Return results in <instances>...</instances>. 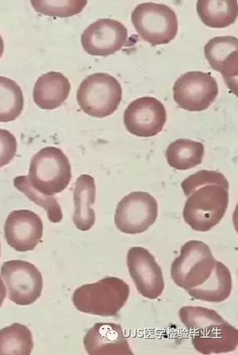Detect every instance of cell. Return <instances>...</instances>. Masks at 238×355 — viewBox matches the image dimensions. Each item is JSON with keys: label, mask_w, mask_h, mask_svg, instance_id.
Here are the masks:
<instances>
[{"label": "cell", "mask_w": 238, "mask_h": 355, "mask_svg": "<svg viewBox=\"0 0 238 355\" xmlns=\"http://www.w3.org/2000/svg\"><path fill=\"white\" fill-rule=\"evenodd\" d=\"M71 85L68 79L59 72H49L40 76L33 88V101L44 110L60 107L68 97Z\"/></svg>", "instance_id": "cell-16"}, {"label": "cell", "mask_w": 238, "mask_h": 355, "mask_svg": "<svg viewBox=\"0 0 238 355\" xmlns=\"http://www.w3.org/2000/svg\"><path fill=\"white\" fill-rule=\"evenodd\" d=\"M17 149L15 137L7 130L0 128V168L10 164Z\"/></svg>", "instance_id": "cell-28"}, {"label": "cell", "mask_w": 238, "mask_h": 355, "mask_svg": "<svg viewBox=\"0 0 238 355\" xmlns=\"http://www.w3.org/2000/svg\"><path fill=\"white\" fill-rule=\"evenodd\" d=\"M158 217V203L147 192L135 191L118 204L114 223L120 232L143 234L152 226Z\"/></svg>", "instance_id": "cell-7"}, {"label": "cell", "mask_w": 238, "mask_h": 355, "mask_svg": "<svg viewBox=\"0 0 238 355\" xmlns=\"http://www.w3.org/2000/svg\"><path fill=\"white\" fill-rule=\"evenodd\" d=\"M210 67L222 74L228 87L237 94L238 76V40L232 35L210 40L205 46Z\"/></svg>", "instance_id": "cell-14"}, {"label": "cell", "mask_w": 238, "mask_h": 355, "mask_svg": "<svg viewBox=\"0 0 238 355\" xmlns=\"http://www.w3.org/2000/svg\"><path fill=\"white\" fill-rule=\"evenodd\" d=\"M81 41L88 55L107 57L127 46L128 31L118 21L102 19L88 26L82 35Z\"/></svg>", "instance_id": "cell-12"}, {"label": "cell", "mask_w": 238, "mask_h": 355, "mask_svg": "<svg viewBox=\"0 0 238 355\" xmlns=\"http://www.w3.org/2000/svg\"><path fill=\"white\" fill-rule=\"evenodd\" d=\"M228 202V190L217 184L202 186L188 197L183 219L196 232H208L223 218Z\"/></svg>", "instance_id": "cell-2"}, {"label": "cell", "mask_w": 238, "mask_h": 355, "mask_svg": "<svg viewBox=\"0 0 238 355\" xmlns=\"http://www.w3.org/2000/svg\"><path fill=\"white\" fill-rule=\"evenodd\" d=\"M131 20L140 37L154 46L170 43L178 32L177 15L163 4H140L132 12Z\"/></svg>", "instance_id": "cell-6"}, {"label": "cell", "mask_w": 238, "mask_h": 355, "mask_svg": "<svg viewBox=\"0 0 238 355\" xmlns=\"http://www.w3.org/2000/svg\"><path fill=\"white\" fill-rule=\"evenodd\" d=\"M179 317L192 334L206 332L226 322L216 311L201 306H183L179 311Z\"/></svg>", "instance_id": "cell-24"}, {"label": "cell", "mask_w": 238, "mask_h": 355, "mask_svg": "<svg viewBox=\"0 0 238 355\" xmlns=\"http://www.w3.org/2000/svg\"><path fill=\"white\" fill-rule=\"evenodd\" d=\"M232 278L230 270L222 262L216 261L214 269L210 277L199 287L187 291L194 299L222 303L231 295Z\"/></svg>", "instance_id": "cell-19"}, {"label": "cell", "mask_w": 238, "mask_h": 355, "mask_svg": "<svg viewBox=\"0 0 238 355\" xmlns=\"http://www.w3.org/2000/svg\"><path fill=\"white\" fill-rule=\"evenodd\" d=\"M205 155V146L199 141L179 139L167 147V163L175 170L187 171L201 164Z\"/></svg>", "instance_id": "cell-21"}, {"label": "cell", "mask_w": 238, "mask_h": 355, "mask_svg": "<svg viewBox=\"0 0 238 355\" xmlns=\"http://www.w3.org/2000/svg\"><path fill=\"white\" fill-rule=\"evenodd\" d=\"M24 97L14 80L0 76V122L16 120L23 112Z\"/></svg>", "instance_id": "cell-23"}, {"label": "cell", "mask_w": 238, "mask_h": 355, "mask_svg": "<svg viewBox=\"0 0 238 355\" xmlns=\"http://www.w3.org/2000/svg\"><path fill=\"white\" fill-rule=\"evenodd\" d=\"M208 184H217L227 190L229 189V183L224 175L209 171H200L190 175L183 181L181 188L184 194L189 197L192 192Z\"/></svg>", "instance_id": "cell-27"}, {"label": "cell", "mask_w": 238, "mask_h": 355, "mask_svg": "<svg viewBox=\"0 0 238 355\" xmlns=\"http://www.w3.org/2000/svg\"><path fill=\"white\" fill-rule=\"evenodd\" d=\"M90 355H134L120 324L96 323L84 337Z\"/></svg>", "instance_id": "cell-15"}, {"label": "cell", "mask_w": 238, "mask_h": 355, "mask_svg": "<svg viewBox=\"0 0 238 355\" xmlns=\"http://www.w3.org/2000/svg\"><path fill=\"white\" fill-rule=\"evenodd\" d=\"M197 12L201 21L209 28H226L237 19V2L236 0H199Z\"/></svg>", "instance_id": "cell-20"}, {"label": "cell", "mask_w": 238, "mask_h": 355, "mask_svg": "<svg viewBox=\"0 0 238 355\" xmlns=\"http://www.w3.org/2000/svg\"><path fill=\"white\" fill-rule=\"evenodd\" d=\"M44 226L34 211L15 210L8 215L4 226L7 243L19 252L35 250L42 241Z\"/></svg>", "instance_id": "cell-13"}, {"label": "cell", "mask_w": 238, "mask_h": 355, "mask_svg": "<svg viewBox=\"0 0 238 355\" xmlns=\"http://www.w3.org/2000/svg\"><path fill=\"white\" fill-rule=\"evenodd\" d=\"M1 277L8 298L15 304L29 306L41 297L43 278L36 266L20 260L6 261L2 266Z\"/></svg>", "instance_id": "cell-8"}, {"label": "cell", "mask_w": 238, "mask_h": 355, "mask_svg": "<svg viewBox=\"0 0 238 355\" xmlns=\"http://www.w3.org/2000/svg\"><path fill=\"white\" fill-rule=\"evenodd\" d=\"M28 179L35 189L54 196L63 192L71 182V164L61 149L43 148L31 159Z\"/></svg>", "instance_id": "cell-3"}, {"label": "cell", "mask_w": 238, "mask_h": 355, "mask_svg": "<svg viewBox=\"0 0 238 355\" xmlns=\"http://www.w3.org/2000/svg\"><path fill=\"white\" fill-rule=\"evenodd\" d=\"M122 87L108 73L87 76L79 86L77 101L81 109L91 117L103 119L116 112L122 101Z\"/></svg>", "instance_id": "cell-4"}, {"label": "cell", "mask_w": 238, "mask_h": 355, "mask_svg": "<svg viewBox=\"0 0 238 355\" xmlns=\"http://www.w3.org/2000/svg\"><path fill=\"white\" fill-rule=\"evenodd\" d=\"M174 100L188 112H202L212 105L219 94L216 79L210 73L193 71L182 75L173 87Z\"/></svg>", "instance_id": "cell-9"}, {"label": "cell", "mask_w": 238, "mask_h": 355, "mask_svg": "<svg viewBox=\"0 0 238 355\" xmlns=\"http://www.w3.org/2000/svg\"><path fill=\"white\" fill-rule=\"evenodd\" d=\"M212 252L205 243H185L171 266V277L179 288L188 291L200 286L210 277L216 264Z\"/></svg>", "instance_id": "cell-5"}, {"label": "cell", "mask_w": 238, "mask_h": 355, "mask_svg": "<svg viewBox=\"0 0 238 355\" xmlns=\"http://www.w3.org/2000/svg\"><path fill=\"white\" fill-rule=\"evenodd\" d=\"M6 297V288L1 278H0V308H1Z\"/></svg>", "instance_id": "cell-29"}, {"label": "cell", "mask_w": 238, "mask_h": 355, "mask_svg": "<svg viewBox=\"0 0 238 355\" xmlns=\"http://www.w3.org/2000/svg\"><path fill=\"white\" fill-rule=\"evenodd\" d=\"M130 288L125 281L113 277L77 288L73 303L79 312L102 317L116 316L125 306Z\"/></svg>", "instance_id": "cell-1"}, {"label": "cell", "mask_w": 238, "mask_h": 355, "mask_svg": "<svg viewBox=\"0 0 238 355\" xmlns=\"http://www.w3.org/2000/svg\"><path fill=\"white\" fill-rule=\"evenodd\" d=\"M192 343L201 354L232 352L237 348L238 331L237 328L226 322L206 332L192 334Z\"/></svg>", "instance_id": "cell-17"}, {"label": "cell", "mask_w": 238, "mask_h": 355, "mask_svg": "<svg viewBox=\"0 0 238 355\" xmlns=\"http://www.w3.org/2000/svg\"><path fill=\"white\" fill-rule=\"evenodd\" d=\"M14 186L30 200L45 209L48 218L52 223H60L63 219V211L57 200L51 195L44 194L32 187L28 175H20L14 180Z\"/></svg>", "instance_id": "cell-25"}, {"label": "cell", "mask_w": 238, "mask_h": 355, "mask_svg": "<svg viewBox=\"0 0 238 355\" xmlns=\"http://www.w3.org/2000/svg\"><path fill=\"white\" fill-rule=\"evenodd\" d=\"M33 334L19 323L0 330V355H30L33 349Z\"/></svg>", "instance_id": "cell-22"}, {"label": "cell", "mask_w": 238, "mask_h": 355, "mask_svg": "<svg viewBox=\"0 0 238 355\" xmlns=\"http://www.w3.org/2000/svg\"><path fill=\"white\" fill-rule=\"evenodd\" d=\"M127 266L140 295L149 300H156L163 295L165 282L162 269L147 248H131L127 254Z\"/></svg>", "instance_id": "cell-10"}, {"label": "cell", "mask_w": 238, "mask_h": 355, "mask_svg": "<svg viewBox=\"0 0 238 355\" xmlns=\"http://www.w3.org/2000/svg\"><path fill=\"white\" fill-rule=\"evenodd\" d=\"M96 196L94 178L84 174L77 178L74 191V224L77 229L85 232L90 230L95 222V213L92 207Z\"/></svg>", "instance_id": "cell-18"}, {"label": "cell", "mask_w": 238, "mask_h": 355, "mask_svg": "<svg viewBox=\"0 0 238 355\" xmlns=\"http://www.w3.org/2000/svg\"><path fill=\"white\" fill-rule=\"evenodd\" d=\"M166 121L164 105L152 96L140 97L131 102L123 114L127 130L138 137L156 136L163 130Z\"/></svg>", "instance_id": "cell-11"}, {"label": "cell", "mask_w": 238, "mask_h": 355, "mask_svg": "<svg viewBox=\"0 0 238 355\" xmlns=\"http://www.w3.org/2000/svg\"><path fill=\"white\" fill-rule=\"evenodd\" d=\"M0 257H1V245H0Z\"/></svg>", "instance_id": "cell-31"}, {"label": "cell", "mask_w": 238, "mask_h": 355, "mask_svg": "<svg viewBox=\"0 0 238 355\" xmlns=\"http://www.w3.org/2000/svg\"><path fill=\"white\" fill-rule=\"evenodd\" d=\"M3 52H4V42H3V40L1 37V35H0V58H2V56L3 55Z\"/></svg>", "instance_id": "cell-30"}, {"label": "cell", "mask_w": 238, "mask_h": 355, "mask_svg": "<svg viewBox=\"0 0 238 355\" xmlns=\"http://www.w3.org/2000/svg\"><path fill=\"white\" fill-rule=\"evenodd\" d=\"M34 10L44 15L68 17L81 13L87 4L86 0H33Z\"/></svg>", "instance_id": "cell-26"}]
</instances>
